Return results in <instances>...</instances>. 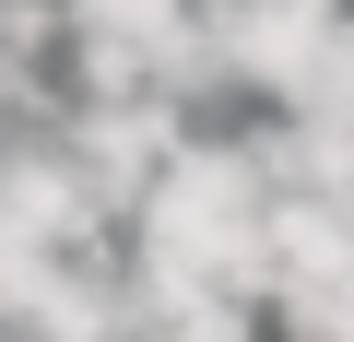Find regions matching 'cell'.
<instances>
[{
    "label": "cell",
    "mask_w": 354,
    "mask_h": 342,
    "mask_svg": "<svg viewBox=\"0 0 354 342\" xmlns=\"http://www.w3.org/2000/svg\"><path fill=\"white\" fill-rule=\"evenodd\" d=\"M283 330H295V342H354V272L295 283V295H283Z\"/></svg>",
    "instance_id": "3"
},
{
    "label": "cell",
    "mask_w": 354,
    "mask_h": 342,
    "mask_svg": "<svg viewBox=\"0 0 354 342\" xmlns=\"http://www.w3.org/2000/svg\"><path fill=\"white\" fill-rule=\"evenodd\" d=\"M71 165H83V189L95 201H153L165 189V165L189 153L177 142V106L165 95H106V106H71Z\"/></svg>",
    "instance_id": "1"
},
{
    "label": "cell",
    "mask_w": 354,
    "mask_h": 342,
    "mask_svg": "<svg viewBox=\"0 0 354 342\" xmlns=\"http://www.w3.org/2000/svg\"><path fill=\"white\" fill-rule=\"evenodd\" d=\"M225 48H236V83H272L283 106H295V83L319 71V48L342 36V12L330 0H225Z\"/></svg>",
    "instance_id": "2"
}]
</instances>
